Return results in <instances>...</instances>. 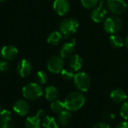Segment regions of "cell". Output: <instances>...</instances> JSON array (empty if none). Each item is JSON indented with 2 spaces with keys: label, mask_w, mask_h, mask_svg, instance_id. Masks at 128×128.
<instances>
[{
  "label": "cell",
  "mask_w": 128,
  "mask_h": 128,
  "mask_svg": "<svg viewBox=\"0 0 128 128\" xmlns=\"http://www.w3.org/2000/svg\"><path fill=\"white\" fill-rule=\"evenodd\" d=\"M69 65L74 71H79L83 65V60L79 55L74 54L70 58Z\"/></svg>",
  "instance_id": "ac0fdd59"
},
{
  "label": "cell",
  "mask_w": 128,
  "mask_h": 128,
  "mask_svg": "<svg viewBox=\"0 0 128 128\" xmlns=\"http://www.w3.org/2000/svg\"><path fill=\"white\" fill-rule=\"evenodd\" d=\"M100 1H102V2H104L105 1H107V0H100Z\"/></svg>",
  "instance_id": "836d02e7"
},
{
  "label": "cell",
  "mask_w": 128,
  "mask_h": 128,
  "mask_svg": "<svg viewBox=\"0 0 128 128\" xmlns=\"http://www.w3.org/2000/svg\"><path fill=\"white\" fill-rule=\"evenodd\" d=\"M0 54L4 60L12 61L17 57L18 50L13 45H6L2 48Z\"/></svg>",
  "instance_id": "4fadbf2b"
},
{
  "label": "cell",
  "mask_w": 128,
  "mask_h": 128,
  "mask_svg": "<svg viewBox=\"0 0 128 128\" xmlns=\"http://www.w3.org/2000/svg\"><path fill=\"white\" fill-rule=\"evenodd\" d=\"M116 128H128V122H122L119 123Z\"/></svg>",
  "instance_id": "4dcf8cb0"
},
{
  "label": "cell",
  "mask_w": 128,
  "mask_h": 128,
  "mask_svg": "<svg viewBox=\"0 0 128 128\" xmlns=\"http://www.w3.org/2000/svg\"><path fill=\"white\" fill-rule=\"evenodd\" d=\"M43 128H58L57 121L52 116H45L42 120Z\"/></svg>",
  "instance_id": "44dd1931"
},
{
  "label": "cell",
  "mask_w": 128,
  "mask_h": 128,
  "mask_svg": "<svg viewBox=\"0 0 128 128\" xmlns=\"http://www.w3.org/2000/svg\"><path fill=\"white\" fill-rule=\"evenodd\" d=\"M93 128H111V127L106 123L99 122V123H97Z\"/></svg>",
  "instance_id": "f1b7e54d"
},
{
  "label": "cell",
  "mask_w": 128,
  "mask_h": 128,
  "mask_svg": "<svg viewBox=\"0 0 128 128\" xmlns=\"http://www.w3.org/2000/svg\"><path fill=\"white\" fill-rule=\"evenodd\" d=\"M12 118V114L11 112L8 110L2 109L0 112V123L4 124V123H9L10 122Z\"/></svg>",
  "instance_id": "603a6c76"
},
{
  "label": "cell",
  "mask_w": 128,
  "mask_h": 128,
  "mask_svg": "<svg viewBox=\"0 0 128 128\" xmlns=\"http://www.w3.org/2000/svg\"><path fill=\"white\" fill-rule=\"evenodd\" d=\"M0 128H15L14 126L10 124V122L9 123H4V124H0Z\"/></svg>",
  "instance_id": "f546056e"
},
{
  "label": "cell",
  "mask_w": 128,
  "mask_h": 128,
  "mask_svg": "<svg viewBox=\"0 0 128 128\" xmlns=\"http://www.w3.org/2000/svg\"><path fill=\"white\" fill-rule=\"evenodd\" d=\"M86 97L80 92H71L64 99L65 110L70 112H75L80 110L86 103Z\"/></svg>",
  "instance_id": "6da1fadb"
},
{
  "label": "cell",
  "mask_w": 128,
  "mask_h": 128,
  "mask_svg": "<svg viewBox=\"0 0 128 128\" xmlns=\"http://www.w3.org/2000/svg\"><path fill=\"white\" fill-rule=\"evenodd\" d=\"M44 95L45 98L49 101H53L58 98L59 97V91L57 88L52 86H50L46 87L44 89Z\"/></svg>",
  "instance_id": "e0dca14e"
},
{
  "label": "cell",
  "mask_w": 128,
  "mask_h": 128,
  "mask_svg": "<svg viewBox=\"0 0 128 128\" xmlns=\"http://www.w3.org/2000/svg\"><path fill=\"white\" fill-rule=\"evenodd\" d=\"M14 112L19 116H26L30 110V105L28 102L24 99L16 100L13 105Z\"/></svg>",
  "instance_id": "8fae6325"
},
{
  "label": "cell",
  "mask_w": 128,
  "mask_h": 128,
  "mask_svg": "<svg viewBox=\"0 0 128 128\" xmlns=\"http://www.w3.org/2000/svg\"><path fill=\"white\" fill-rule=\"evenodd\" d=\"M9 70V64L6 60H0V72L6 73Z\"/></svg>",
  "instance_id": "83f0119b"
},
{
  "label": "cell",
  "mask_w": 128,
  "mask_h": 128,
  "mask_svg": "<svg viewBox=\"0 0 128 128\" xmlns=\"http://www.w3.org/2000/svg\"><path fill=\"white\" fill-rule=\"evenodd\" d=\"M110 98L115 103L122 104L126 101L128 95L124 90L121 88H116L112 91L110 94Z\"/></svg>",
  "instance_id": "9a60e30c"
},
{
  "label": "cell",
  "mask_w": 128,
  "mask_h": 128,
  "mask_svg": "<svg viewBox=\"0 0 128 128\" xmlns=\"http://www.w3.org/2000/svg\"><path fill=\"white\" fill-rule=\"evenodd\" d=\"M124 45L128 49V34L127 35V37L125 38V39H124Z\"/></svg>",
  "instance_id": "1f68e13d"
},
{
  "label": "cell",
  "mask_w": 128,
  "mask_h": 128,
  "mask_svg": "<svg viewBox=\"0 0 128 128\" xmlns=\"http://www.w3.org/2000/svg\"><path fill=\"white\" fill-rule=\"evenodd\" d=\"M106 9L114 15H120L124 14L128 8V4L124 0H107Z\"/></svg>",
  "instance_id": "8992f818"
},
{
  "label": "cell",
  "mask_w": 128,
  "mask_h": 128,
  "mask_svg": "<svg viewBox=\"0 0 128 128\" xmlns=\"http://www.w3.org/2000/svg\"><path fill=\"white\" fill-rule=\"evenodd\" d=\"M120 116L125 121H128V100L123 103L120 108Z\"/></svg>",
  "instance_id": "4316f807"
},
{
  "label": "cell",
  "mask_w": 128,
  "mask_h": 128,
  "mask_svg": "<svg viewBox=\"0 0 128 128\" xmlns=\"http://www.w3.org/2000/svg\"><path fill=\"white\" fill-rule=\"evenodd\" d=\"M71 119H72V115L70 112L67 110H64L60 113H58V124L62 127H64V128L68 127L70 124Z\"/></svg>",
  "instance_id": "2e32d148"
},
{
  "label": "cell",
  "mask_w": 128,
  "mask_h": 128,
  "mask_svg": "<svg viewBox=\"0 0 128 128\" xmlns=\"http://www.w3.org/2000/svg\"><path fill=\"white\" fill-rule=\"evenodd\" d=\"M107 9L104 6V2L100 1L99 4L94 8V9L92 11L91 17L92 20L97 23H100L104 22L106 19L107 16Z\"/></svg>",
  "instance_id": "ba28073f"
},
{
  "label": "cell",
  "mask_w": 128,
  "mask_h": 128,
  "mask_svg": "<svg viewBox=\"0 0 128 128\" xmlns=\"http://www.w3.org/2000/svg\"><path fill=\"white\" fill-rule=\"evenodd\" d=\"M60 74H61L62 79L64 80H67V81H70L71 80H74V76H75L74 70H69V69H64L63 68Z\"/></svg>",
  "instance_id": "d4e9b609"
},
{
  "label": "cell",
  "mask_w": 128,
  "mask_h": 128,
  "mask_svg": "<svg viewBox=\"0 0 128 128\" xmlns=\"http://www.w3.org/2000/svg\"><path fill=\"white\" fill-rule=\"evenodd\" d=\"M122 20L118 15H112L107 17L104 23V30L110 34H117L122 28Z\"/></svg>",
  "instance_id": "277c9868"
},
{
  "label": "cell",
  "mask_w": 128,
  "mask_h": 128,
  "mask_svg": "<svg viewBox=\"0 0 128 128\" xmlns=\"http://www.w3.org/2000/svg\"><path fill=\"white\" fill-rule=\"evenodd\" d=\"M50 110L55 113H58V114L60 113L61 112H62L63 110H65V106H64V101H61L58 99L52 101V103L50 104Z\"/></svg>",
  "instance_id": "7402d4cb"
},
{
  "label": "cell",
  "mask_w": 128,
  "mask_h": 128,
  "mask_svg": "<svg viewBox=\"0 0 128 128\" xmlns=\"http://www.w3.org/2000/svg\"><path fill=\"white\" fill-rule=\"evenodd\" d=\"M100 0H81L82 5L86 9H92L95 8L99 4Z\"/></svg>",
  "instance_id": "484cf974"
},
{
  "label": "cell",
  "mask_w": 128,
  "mask_h": 128,
  "mask_svg": "<svg viewBox=\"0 0 128 128\" xmlns=\"http://www.w3.org/2000/svg\"><path fill=\"white\" fill-rule=\"evenodd\" d=\"M64 58L60 56H51L46 64L48 70L52 74H59L64 68Z\"/></svg>",
  "instance_id": "52a82bcc"
},
{
  "label": "cell",
  "mask_w": 128,
  "mask_h": 128,
  "mask_svg": "<svg viewBox=\"0 0 128 128\" xmlns=\"http://www.w3.org/2000/svg\"><path fill=\"white\" fill-rule=\"evenodd\" d=\"M54 11L59 16L67 15L70 10V4L68 0H55L52 4Z\"/></svg>",
  "instance_id": "30bf717a"
},
{
  "label": "cell",
  "mask_w": 128,
  "mask_h": 128,
  "mask_svg": "<svg viewBox=\"0 0 128 128\" xmlns=\"http://www.w3.org/2000/svg\"><path fill=\"white\" fill-rule=\"evenodd\" d=\"M35 80L40 85L45 84L48 80V75L47 74L44 70H39L37 72L35 76Z\"/></svg>",
  "instance_id": "cb8c5ba5"
},
{
  "label": "cell",
  "mask_w": 128,
  "mask_h": 128,
  "mask_svg": "<svg viewBox=\"0 0 128 128\" xmlns=\"http://www.w3.org/2000/svg\"><path fill=\"white\" fill-rule=\"evenodd\" d=\"M75 46H76V40L75 39H72L70 41L64 44L60 50L59 56L62 58H70L75 52Z\"/></svg>",
  "instance_id": "7c38bea8"
},
{
  "label": "cell",
  "mask_w": 128,
  "mask_h": 128,
  "mask_svg": "<svg viewBox=\"0 0 128 128\" xmlns=\"http://www.w3.org/2000/svg\"><path fill=\"white\" fill-rule=\"evenodd\" d=\"M74 84L76 89L80 92H87L91 86V79L88 74L85 72H78L74 78Z\"/></svg>",
  "instance_id": "5b68a950"
},
{
  "label": "cell",
  "mask_w": 128,
  "mask_h": 128,
  "mask_svg": "<svg viewBox=\"0 0 128 128\" xmlns=\"http://www.w3.org/2000/svg\"><path fill=\"white\" fill-rule=\"evenodd\" d=\"M79 22L72 17L64 19L59 25V32L63 36L68 38L76 33L79 28Z\"/></svg>",
  "instance_id": "3957f363"
},
{
  "label": "cell",
  "mask_w": 128,
  "mask_h": 128,
  "mask_svg": "<svg viewBox=\"0 0 128 128\" xmlns=\"http://www.w3.org/2000/svg\"><path fill=\"white\" fill-rule=\"evenodd\" d=\"M22 94L25 99L29 100H36L44 94V90L41 85L38 82H30L23 86Z\"/></svg>",
  "instance_id": "7a4b0ae2"
},
{
  "label": "cell",
  "mask_w": 128,
  "mask_h": 128,
  "mask_svg": "<svg viewBox=\"0 0 128 128\" xmlns=\"http://www.w3.org/2000/svg\"><path fill=\"white\" fill-rule=\"evenodd\" d=\"M16 69H17L18 74L21 77L24 78V77H27L31 74L32 70V65L28 60L24 58L19 62Z\"/></svg>",
  "instance_id": "5bb4252c"
},
{
  "label": "cell",
  "mask_w": 128,
  "mask_h": 128,
  "mask_svg": "<svg viewBox=\"0 0 128 128\" xmlns=\"http://www.w3.org/2000/svg\"><path fill=\"white\" fill-rule=\"evenodd\" d=\"M45 117V112L44 110L38 111L36 115L28 116L25 122L26 128H40L42 125L41 120Z\"/></svg>",
  "instance_id": "9c48e42d"
},
{
  "label": "cell",
  "mask_w": 128,
  "mask_h": 128,
  "mask_svg": "<svg viewBox=\"0 0 128 128\" xmlns=\"http://www.w3.org/2000/svg\"><path fill=\"white\" fill-rule=\"evenodd\" d=\"M4 1H6V0H0V2H4Z\"/></svg>",
  "instance_id": "d6a6232c"
},
{
  "label": "cell",
  "mask_w": 128,
  "mask_h": 128,
  "mask_svg": "<svg viewBox=\"0 0 128 128\" xmlns=\"http://www.w3.org/2000/svg\"><path fill=\"white\" fill-rule=\"evenodd\" d=\"M62 38H63V35L60 32L54 31L49 34L47 38V42L51 45L56 46L60 44V42L62 40Z\"/></svg>",
  "instance_id": "d6986e66"
},
{
  "label": "cell",
  "mask_w": 128,
  "mask_h": 128,
  "mask_svg": "<svg viewBox=\"0 0 128 128\" xmlns=\"http://www.w3.org/2000/svg\"><path fill=\"white\" fill-rule=\"evenodd\" d=\"M110 43L112 45V46H113L114 48L120 49V48L123 47V46L124 45V40L120 35L115 34L110 35Z\"/></svg>",
  "instance_id": "ffe728a7"
}]
</instances>
